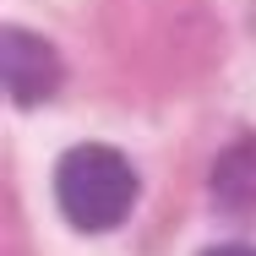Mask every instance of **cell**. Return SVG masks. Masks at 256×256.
Returning <instances> with one entry per match:
<instances>
[{
	"label": "cell",
	"mask_w": 256,
	"mask_h": 256,
	"mask_svg": "<svg viewBox=\"0 0 256 256\" xmlns=\"http://www.w3.org/2000/svg\"><path fill=\"white\" fill-rule=\"evenodd\" d=\"M54 202L82 234L120 229L126 212L136 207V169L104 142H82L54 164Z\"/></svg>",
	"instance_id": "6da1fadb"
},
{
	"label": "cell",
	"mask_w": 256,
	"mask_h": 256,
	"mask_svg": "<svg viewBox=\"0 0 256 256\" xmlns=\"http://www.w3.org/2000/svg\"><path fill=\"white\" fill-rule=\"evenodd\" d=\"M0 71H6L11 104H22V109L54 98L60 76H66L54 44L44 38V33H28V28H6V38H0Z\"/></svg>",
	"instance_id": "7a4b0ae2"
},
{
	"label": "cell",
	"mask_w": 256,
	"mask_h": 256,
	"mask_svg": "<svg viewBox=\"0 0 256 256\" xmlns=\"http://www.w3.org/2000/svg\"><path fill=\"white\" fill-rule=\"evenodd\" d=\"M212 202L229 212H256V136L234 142L212 169Z\"/></svg>",
	"instance_id": "3957f363"
},
{
	"label": "cell",
	"mask_w": 256,
	"mask_h": 256,
	"mask_svg": "<svg viewBox=\"0 0 256 256\" xmlns=\"http://www.w3.org/2000/svg\"><path fill=\"white\" fill-rule=\"evenodd\" d=\"M202 256H256V246H207Z\"/></svg>",
	"instance_id": "277c9868"
}]
</instances>
